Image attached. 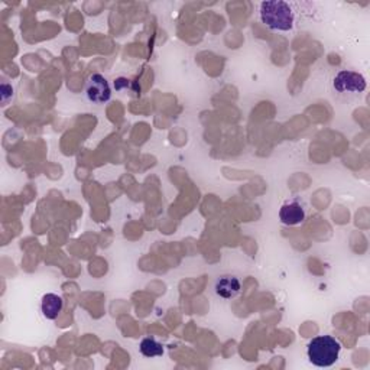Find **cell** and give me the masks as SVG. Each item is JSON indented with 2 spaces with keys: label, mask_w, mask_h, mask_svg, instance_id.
I'll use <instances>...</instances> for the list:
<instances>
[{
  "label": "cell",
  "mask_w": 370,
  "mask_h": 370,
  "mask_svg": "<svg viewBox=\"0 0 370 370\" xmlns=\"http://www.w3.org/2000/svg\"><path fill=\"white\" fill-rule=\"evenodd\" d=\"M261 21L270 31L290 32L295 26V10L292 5L283 0H269L262 2L259 8Z\"/></svg>",
  "instance_id": "cell-1"
},
{
  "label": "cell",
  "mask_w": 370,
  "mask_h": 370,
  "mask_svg": "<svg viewBox=\"0 0 370 370\" xmlns=\"http://www.w3.org/2000/svg\"><path fill=\"white\" fill-rule=\"evenodd\" d=\"M340 351V341L331 336H318L312 338L307 346L309 362L318 367L333 366L338 360Z\"/></svg>",
  "instance_id": "cell-2"
},
{
  "label": "cell",
  "mask_w": 370,
  "mask_h": 370,
  "mask_svg": "<svg viewBox=\"0 0 370 370\" xmlns=\"http://www.w3.org/2000/svg\"><path fill=\"white\" fill-rule=\"evenodd\" d=\"M85 96L94 105H105L110 100L111 89L107 78L102 74H91L85 81Z\"/></svg>",
  "instance_id": "cell-3"
},
{
  "label": "cell",
  "mask_w": 370,
  "mask_h": 370,
  "mask_svg": "<svg viewBox=\"0 0 370 370\" xmlns=\"http://www.w3.org/2000/svg\"><path fill=\"white\" fill-rule=\"evenodd\" d=\"M333 87L338 93H363L366 90V78L356 71L343 69L334 77Z\"/></svg>",
  "instance_id": "cell-4"
},
{
  "label": "cell",
  "mask_w": 370,
  "mask_h": 370,
  "mask_svg": "<svg viewBox=\"0 0 370 370\" xmlns=\"http://www.w3.org/2000/svg\"><path fill=\"white\" fill-rule=\"evenodd\" d=\"M307 217L305 207L298 202H288L279 210V220L285 226H298L301 224Z\"/></svg>",
  "instance_id": "cell-5"
},
{
  "label": "cell",
  "mask_w": 370,
  "mask_h": 370,
  "mask_svg": "<svg viewBox=\"0 0 370 370\" xmlns=\"http://www.w3.org/2000/svg\"><path fill=\"white\" fill-rule=\"evenodd\" d=\"M241 291V285L239 278L233 275H223L215 283V292L223 300H232L236 298Z\"/></svg>",
  "instance_id": "cell-6"
},
{
  "label": "cell",
  "mask_w": 370,
  "mask_h": 370,
  "mask_svg": "<svg viewBox=\"0 0 370 370\" xmlns=\"http://www.w3.org/2000/svg\"><path fill=\"white\" fill-rule=\"evenodd\" d=\"M63 307H64V301L60 295L45 294L44 296H42L41 311H42V316H44L47 320L58 318L60 312L63 311Z\"/></svg>",
  "instance_id": "cell-7"
},
{
  "label": "cell",
  "mask_w": 370,
  "mask_h": 370,
  "mask_svg": "<svg viewBox=\"0 0 370 370\" xmlns=\"http://www.w3.org/2000/svg\"><path fill=\"white\" fill-rule=\"evenodd\" d=\"M140 353L145 358H160V356L164 354V347L155 338L148 337L140 341Z\"/></svg>",
  "instance_id": "cell-8"
}]
</instances>
